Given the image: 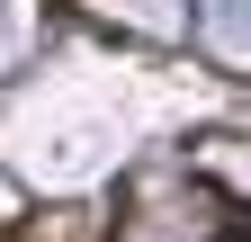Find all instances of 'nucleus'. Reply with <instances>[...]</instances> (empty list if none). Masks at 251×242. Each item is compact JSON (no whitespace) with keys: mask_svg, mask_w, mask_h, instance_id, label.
Listing matches in <instances>:
<instances>
[{"mask_svg":"<svg viewBox=\"0 0 251 242\" xmlns=\"http://www.w3.org/2000/svg\"><path fill=\"white\" fill-rule=\"evenodd\" d=\"M0 242H251V0H0Z\"/></svg>","mask_w":251,"mask_h":242,"instance_id":"obj_1","label":"nucleus"}]
</instances>
